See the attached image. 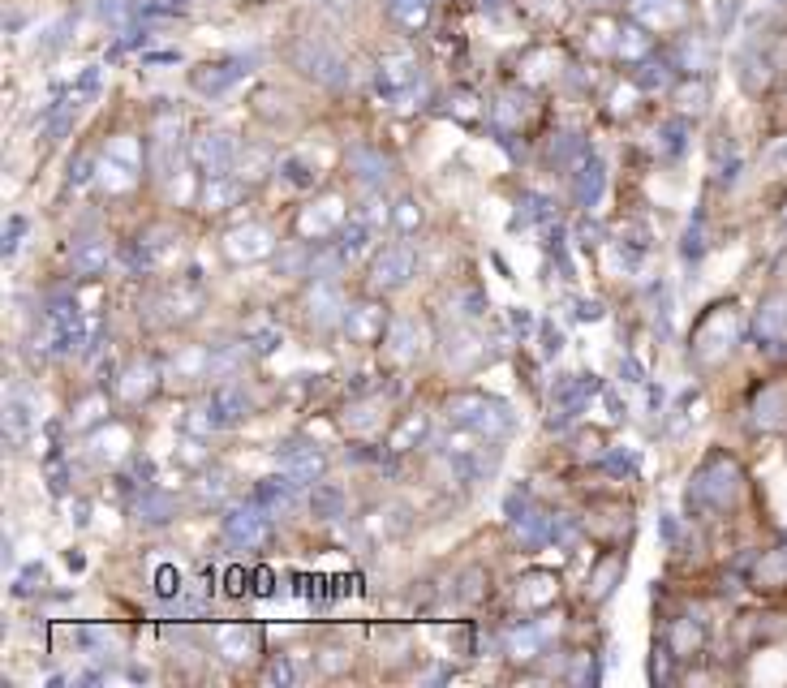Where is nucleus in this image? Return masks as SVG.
Instances as JSON below:
<instances>
[{"mask_svg":"<svg viewBox=\"0 0 787 688\" xmlns=\"http://www.w3.org/2000/svg\"><path fill=\"white\" fill-rule=\"evenodd\" d=\"M340 327L357 344H379V340H388V310L375 306V301H362V306L345 310V323Z\"/></svg>","mask_w":787,"mask_h":688,"instance_id":"obj_7","label":"nucleus"},{"mask_svg":"<svg viewBox=\"0 0 787 688\" xmlns=\"http://www.w3.org/2000/svg\"><path fill=\"white\" fill-rule=\"evenodd\" d=\"M246 344H254V353H271L280 344V332H271V327H259V332H250Z\"/></svg>","mask_w":787,"mask_h":688,"instance_id":"obj_21","label":"nucleus"},{"mask_svg":"<svg viewBox=\"0 0 787 688\" xmlns=\"http://www.w3.org/2000/svg\"><path fill=\"white\" fill-rule=\"evenodd\" d=\"M443 413H448L452 426L474 430V435H486V439H495V435H504V430H512L508 405H499V400L482 396V392H456L448 405H443Z\"/></svg>","mask_w":787,"mask_h":688,"instance_id":"obj_1","label":"nucleus"},{"mask_svg":"<svg viewBox=\"0 0 787 688\" xmlns=\"http://www.w3.org/2000/svg\"><path fill=\"white\" fill-rule=\"evenodd\" d=\"M254 499H259L267 512H284V508H293V499H297V482L289 478V473H280V478H263L259 486H254Z\"/></svg>","mask_w":787,"mask_h":688,"instance_id":"obj_10","label":"nucleus"},{"mask_svg":"<svg viewBox=\"0 0 787 688\" xmlns=\"http://www.w3.org/2000/svg\"><path fill=\"white\" fill-rule=\"evenodd\" d=\"M108 241L104 237H78L74 241V271L78 276H99L108 267Z\"/></svg>","mask_w":787,"mask_h":688,"instance_id":"obj_11","label":"nucleus"},{"mask_svg":"<svg viewBox=\"0 0 787 688\" xmlns=\"http://www.w3.org/2000/svg\"><path fill=\"white\" fill-rule=\"evenodd\" d=\"M551 203H547V198H538V194H529L525 198V203H521V211H517V220H512V224H517V228H525V224H538V220H551Z\"/></svg>","mask_w":787,"mask_h":688,"instance_id":"obj_19","label":"nucleus"},{"mask_svg":"<svg viewBox=\"0 0 787 688\" xmlns=\"http://www.w3.org/2000/svg\"><path fill=\"white\" fill-rule=\"evenodd\" d=\"M271 516L276 512H267L259 499L250 495V504H233L224 512V538L233 542L237 551H259L271 542Z\"/></svg>","mask_w":787,"mask_h":688,"instance_id":"obj_2","label":"nucleus"},{"mask_svg":"<svg viewBox=\"0 0 787 688\" xmlns=\"http://www.w3.org/2000/svg\"><path fill=\"white\" fill-rule=\"evenodd\" d=\"M198 164H203V172L207 177H224L228 172V164H233V147H228V138H207V142H198Z\"/></svg>","mask_w":787,"mask_h":688,"instance_id":"obj_12","label":"nucleus"},{"mask_svg":"<svg viewBox=\"0 0 787 688\" xmlns=\"http://www.w3.org/2000/svg\"><path fill=\"white\" fill-rule=\"evenodd\" d=\"M598 392V379L594 375H572V379H564L560 387H555V405H551V430H564L577 413L590 405V396Z\"/></svg>","mask_w":787,"mask_h":688,"instance_id":"obj_6","label":"nucleus"},{"mask_svg":"<svg viewBox=\"0 0 787 688\" xmlns=\"http://www.w3.org/2000/svg\"><path fill=\"white\" fill-rule=\"evenodd\" d=\"M276 465H280V473H289V478L297 482V486H314L323 478V452H319V443H306V439H293V443H280L276 448Z\"/></svg>","mask_w":787,"mask_h":688,"instance_id":"obj_5","label":"nucleus"},{"mask_svg":"<svg viewBox=\"0 0 787 688\" xmlns=\"http://www.w3.org/2000/svg\"><path fill=\"white\" fill-rule=\"evenodd\" d=\"M607 469H611V473H633V469H637V456H633V452H615L611 461H607Z\"/></svg>","mask_w":787,"mask_h":688,"instance_id":"obj_22","label":"nucleus"},{"mask_svg":"<svg viewBox=\"0 0 787 688\" xmlns=\"http://www.w3.org/2000/svg\"><path fill=\"white\" fill-rule=\"evenodd\" d=\"M267 680H271V684H276V680L289 684V680H293V667H289V663H271V667H267Z\"/></svg>","mask_w":787,"mask_h":688,"instance_id":"obj_25","label":"nucleus"},{"mask_svg":"<svg viewBox=\"0 0 787 688\" xmlns=\"http://www.w3.org/2000/svg\"><path fill=\"white\" fill-rule=\"evenodd\" d=\"M413 267H418V254H413L409 241H392V246H383L375 254V263H370V284L383 293L400 289V284H409Z\"/></svg>","mask_w":787,"mask_h":688,"instance_id":"obj_3","label":"nucleus"},{"mask_svg":"<svg viewBox=\"0 0 787 688\" xmlns=\"http://www.w3.org/2000/svg\"><path fill=\"white\" fill-rule=\"evenodd\" d=\"M250 581H254V594H271V590H276V577H271L267 568H259Z\"/></svg>","mask_w":787,"mask_h":688,"instance_id":"obj_24","label":"nucleus"},{"mask_svg":"<svg viewBox=\"0 0 787 688\" xmlns=\"http://www.w3.org/2000/svg\"><path fill=\"white\" fill-rule=\"evenodd\" d=\"M508 525L525 551H534L538 542H551V512H542L529 495H512L508 499Z\"/></svg>","mask_w":787,"mask_h":688,"instance_id":"obj_4","label":"nucleus"},{"mask_svg":"<svg viewBox=\"0 0 787 688\" xmlns=\"http://www.w3.org/2000/svg\"><path fill=\"white\" fill-rule=\"evenodd\" d=\"M422 430H426L422 422H405V435H422ZM392 452H405V439H400V435L392 439Z\"/></svg>","mask_w":787,"mask_h":688,"instance_id":"obj_27","label":"nucleus"},{"mask_svg":"<svg viewBox=\"0 0 787 688\" xmlns=\"http://www.w3.org/2000/svg\"><path fill=\"white\" fill-rule=\"evenodd\" d=\"M572 194H577V203H581V207L598 203V194H603V164H585V168H581V177L572 181Z\"/></svg>","mask_w":787,"mask_h":688,"instance_id":"obj_16","label":"nucleus"},{"mask_svg":"<svg viewBox=\"0 0 787 688\" xmlns=\"http://www.w3.org/2000/svg\"><path fill=\"white\" fill-rule=\"evenodd\" d=\"M220 654L224 658H246V650H259V628H246V624H233V628H220Z\"/></svg>","mask_w":787,"mask_h":688,"instance_id":"obj_13","label":"nucleus"},{"mask_svg":"<svg viewBox=\"0 0 787 688\" xmlns=\"http://www.w3.org/2000/svg\"><path fill=\"white\" fill-rule=\"evenodd\" d=\"M392 224H396V233H400V237H409L413 228L422 224V207L413 203V198H405V203H396V207H392Z\"/></svg>","mask_w":787,"mask_h":688,"instance_id":"obj_18","label":"nucleus"},{"mask_svg":"<svg viewBox=\"0 0 787 688\" xmlns=\"http://www.w3.org/2000/svg\"><path fill=\"white\" fill-rule=\"evenodd\" d=\"M577 319H603V306H598V301H581V306H577Z\"/></svg>","mask_w":787,"mask_h":688,"instance_id":"obj_26","label":"nucleus"},{"mask_svg":"<svg viewBox=\"0 0 787 688\" xmlns=\"http://www.w3.org/2000/svg\"><path fill=\"white\" fill-rule=\"evenodd\" d=\"M5 430H9V439H13V443H26V430H31V413H26L22 396H13V400H9V409H5Z\"/></svg>","mask_w":787,"mask_h":688,"instance_id":"obj_17","label":"nucleus"},{"mask_svg":"<svg viewBox=\"0 0 787 688\" xmlns=\"http://www.w3.org/2000/svg\"><path fill=\"white\" fill-rule=\"evenodd\" d=\"M22 233H26V220H22V215H13V220H9V237H5V254L18 250V237Z\"/></svg>","mask_w":787,"mask_h":688,"instance_id":"obj_23","label":"nucleus"},{"mask_svg":"<svg viewBox=\"0 0 787 688\" xmlns=\"http://www.w3.org/2000/svg\"><path fill=\"white\" fill-rule=\"evenodd\" d=\"M134 512H138V521H147V525H164L168 516H173V499L160 495L155 486H142V495H138Z\"/></svg>","mask_w":787,"mask_h":688,"instance_id":"obj_14","label":"nucleus"},{"mask_svg":"<svg viewBox=\"0 0 787 688\" xmlns=\"http://www.w3.org/2000/svg\"><path fill=\"white\" fill-rule=\"evenodd\" d=\"M624 572V559H611V564H598L594 572V598H607L611 594V581Z\"/></svg>","mask_w":787,"mask_h":688,"instance_id":"obj_20","label":"nucleus"},{"mask_svg":"<svg viewBox=\"0 0 787 688\" xmlns=\"http://www.w3.org/2000/svg\"><path fill=\"white\" fill-rule=\"evenodd\" d=\"M345 310H349V306L340 301V293H336L332 280H319V284H314V293L306 297V319L319 327V332H323V327L345 323Z\"/></svg>","mask_w":787,"mask_h":688,"instance_id":"obj_8","label":"nucleus"},{"mask_svg":"<svg viewBox=\"0 0 787 688\" xmlns=\"http://www.w3.org/2000/svg\"><path fill=\"white\" fill-rule=\"evenodd\" d=\"M310 508H314V516H323V521H336V516H345V491L332 482H314Z\"/></svg>","mask_w":787,"mask_h":688,"instance_id":"obj_15","label":"nucleus"},{"mask_svg":"<svg viewBox=\"0 0 787 688\" xmlns=\"http://www.w3.org/2000/svg\"><path fill=\"white\" fill-rule=\"evenodd\" d=\"M224 250L233 254V258H267L271 250H276V241H271V233L263 224H246V228H233L228 233V241H224Z\"/></svg>","mask_w":787,"mask_h":688,"instance_id":"obj_9","label":"nucleus"}]
</instances>
